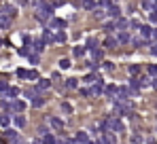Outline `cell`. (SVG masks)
<instances>
[{
	"instance_id": "1",
	"label": "cell",
	"mask_w": 157,
	"mask_h": 144,
	"mask_svg": "<svg viewBox=\"0 0 157 144\" xmlns=\"http://www.w3.org/2000/svg\"><path fill=\"white\" fill-rule=\"evenodd\" d=\"M106 123H108V129H110V131H115V134L123 131V123H121L119 119H115V117H108V119H106Z\"/></svg>"
},
{
	"instance_id": "2",
	"label": "cell",
	"mask_w": 157,
	"mask_h": 144,
	"mask_svg": "<svg viewBox=\"0 0 157 144\" xmlns=\"http://www.w3.org/2000/svg\"><path fill=\"white\" fill-rule=\"evenodd\" d=\"M51 6H49V4H45V6H43V9H38V13H36V19H38V21H47V19H49V17H51Z\"/></svg>"
},
{
	"instance_id": "3",
	"label": "cell",
	"mask_w": 157,
	"mask_h": 144,
	"mask_svg": "<svg viewBox=\"0 0 157 144\" xmlns=\"http://www.w3.org/2000/svg\"><path fill=\"white\" fill-rule=\"evenodd\" d=\"M117 138H115V131H102V138H100V144H115Z\"/></svg>"
},
{
	"instance_id": "4",
	"label": "cell",
	"mask_w": 157,
	"mask_h": 144,
	"mask_svg": "<svg viewBox=\"0 0 157 144\" xmlns=\"http://www.w3.org/2000/svg\"><path fill=\"white\" fill-rule=\"evenodd\" d=\"M2 13H4V15H9V17H15V15H17V9H15L13 4H9V2H6V4L2 6Z\"/></svg>"
},
{
	"instance_id": "5",
	"label": "cell",
	"mask_w": 157,
	"mask_h": 144,
	"mask_svg": "<svg viewBox=\"0 0 157 144\" xmlns=\"http://www.w3.org/2000/svg\"><path fill=\"white\" fill-rule=\"evenodd\" d=\"M115 110H117L119 115H128V110H130V104H125V102H117V104H115Z\"/></svg>"
},
{
	"instance_id": "6",
	"label": "cell",
	"mask_w": 157,
	"mask_h": 144,
	"mask_svg": "<svg viewBox=\"0 0 157 144\" xmlns=\"http://www.w3.org/2000/svg\"><path fill=\"white\" fill-rule=\"evenodd\" d=\"M119 45V38H115V36H106L104 38V47L106 49H115Z\"/></svg>"
},
{
	"instance_id": "7",
	"label": "cell",
	"mask_w": 157,
	"mask_h": 144,
	"mask_svg": "<svg viewBox=\"0 0 157 144\" xmlns=\"http://www.w3.org/2000/svg\"><path fill=\"white\" fill-rule=\"evenodd\" d=\"M140 34H142V38H153V28L151 25H140Z\"/></svg>"
},
{
	"instance_id": "8",
	"label": "cell",
	"mask_w": 157,
	"mask_h": 144,
	"mask_svg": "<svg viewBox=\"0 0 157 144\" xmlns=\"http://www.w3.org/2000/svg\"><path fill=\"white\" fill-rule=\"evenodd\" d=\"M11 110H15V112H24V110H26V104L19 102V100H15V102H11Z\"/></svg>"
},
{
	"instance_id": "9",
	"label": "cell",
	"mask_w": 157,
	"mask_h": 144,
	"mask_svg": "<svg viewBox=\"0 0 157 144\" xmlns=\"http://www.w3.org/2000/svg\"><path fill=\"white\" fill-rule=\"evenodd\" d=\"M11 19H13V17H9V15H4V13H2V15H0V28H2V30L11 28Z\"/></svg>"
},
{
	"instance_id": "10",
	"label": "cell",
	"mask_w": 157,
	"mask_h": 144,
	"mask_svg": "<svg viewBox=\"0 0 157 144\" xmlns=\"http://www.w3.org/2000/svg\"><path fill=\"white\" fill-rule=\"evenodd\" d=\"M100 93H104V85L102 83H94L91 85V96H100Z\"/></svg>"
},
{
	"instance_id": "11",
	"label": "cell",
	"mask_w": 157,
	"mask_h": 144,
	"mask_svg": "<svg viewBox=\"0 0 157 144\" xmlns=\"http://www.w3.org/2000/svg\"><path fill=\"white\" fill-rule=\"evenodd\" d=\"M115 25H117V30H119V32H125V30H128V21H125L123 17H117Z\"/></svg>"
},
{
	"instance_id": "12",
	"label": "cell",
	"mask_w": 157,
	"mask_h": 144,
	"mask_svg": "<svg viewBox=\"0 0 157 144\" xmlns=\"http://www.w3.org/2000/svg\"><path fill=\"white\" fill-rule=\"evenodd\" d=\"M4 138L11 140L13 144H17V134H15V129H6V131H4Z\"/></svg>"
},
{
	"instance_id": "13",
	"label": "cell",
	"mask_w": 157,
	"mask_h": 144,
	"mask_svg": "<svg viewBox=\"0 0 157 144\" xmlns=\"http://www.w3.org/2000/svg\"><path fill=\"white\" fill-rule=\"evenodd\" d=\"M43 43H45V45H51V43H55V38H53V32L45 30V34H43Z\"/></svg>"
},
{
	"instance_id": "14",
	"label": "cell",
	"mask_w": 157,
	"mask_h": 144,
	"mask_svg": "<svg viewBox=\"0 0 157 144\" xmlns=\"http://www.w3.org/2000/svg\"><path fill=\"white\" fill-rule=\"evenodd\" d=\"M51 28H55V30H64V28H66V21H64V19H51Z\"/></svg>"
},
{
	"instance_id": "15",
	"label": "cell",
	"mask_w": 157,
	"mask_h": 144,
	"mask_svg": "<svg viewBox=\"0 0 157 144\" xmlns=\"http://www.w3.org/2000/svg\"><path fill=\"white\" fill-rule=\"evenodd\" d=\"M13 123H15V127H19V129H21V127L26 125V117H21V115H17V117L13 119Z\"/></svg>"
},
{
	"instance_id": "16",
	"label": "cell",
	"mask_w": 157,
	"mask_h": 144,
	"mask_svg": "<svg viewBox=\"0 0 157 144\" xmlns=\"http://www.w3.org/2000/svg\"><path fill=\"white\" fill-rule=\"evenodd\" d=\"M49 87H51L49 78H38V89H49Z\"/></svg>"
},
{
	"instance_id": "17",
	"label": "cell",
	"mask_w": 157,
	"mask_h": 144,
	"mask_svg": "<svg viewBox=\"0 0 157 144\" xmlns=\"http://www.w3.org/2000/svg\"><path fill=\"white\" fill-rule=\"evenodd\" d=\"M49 123H51V125L55 127V129H62V127H64L62 119H57V117H51V119H49Z\"/></svg>"
},
{
	"instance_id": "18",
	"label": "cell",
	"mask_w": 157,
	"mask_h": 144,
	"mask_svg": "<svg viewBox=\"0 0 157 144\" xmlns=\"http://www.w3.org/2000/svg\"><path fill=\"white\" fill-rule=\"evenodd\" d=\"M85 49H89V51L98 49V40H96V38H87V45H85Z\"/></svg>"
},
{
	"instance_id": "19",
	"label": "cell",
	"mask_w": 157,
	"mask_h": 144,
	"mask_svg": "<svg viewBox=\"0 0 157 144\" xmlns=\"http://www.w3.org/2000/svg\"><path fill=\"white\" fill-rule=\"evenodd\" d=\"M106 11H108L110 17H119V15H121V9H119V6H110V9H106Z\"/></svg>"
},
{
	"instance_id": "20",
	"label": "cell",
	"mask_w": 157,
	"mask_h": 144,
	"mask_svg": "<svg viewBox=\"0 0 157 144\" xmlns=\"http://www.w3.org/2000/svg\"><path fill=\"white\" fill-rule=\"evenodd\" d=\"M142 9H144V11H153V9H155V2H153V0H142Z\"/></svg>"
},
{
	"instance_id": "21",
	"label": "cell",
	"mask_w": 157,
	"mask_h": 144,
	"mask_svg": "<svg viewBox=\"0 0 157 144\" xmlns=\"http://www.w3.org/2000/svg\"><path fill=\"white\" fill-rule=\"evenodd\" d=\"M43 47H45V43H43V40H34V43H32V49H34L36 53H40Z\"/></svg>"
},
{
	"instance_id": "22",
	"label": "cell",
	"mask_w": 157,
	"mask_h": 144,
	"mask_svg": "<svg viewBox=\"0 0 157 144\" xmlns=\"http://www.w3.org/2000/svg\"><path fill=\"white\" fill-rule=\"evenodd\" d=\"M59 68H62V70H68V68H70V59H68V57H62V59H59Z\"/></svg>"
},
{
	"instance_id": "23",
	"label": "cell",
	"mask_w": 157,
	"mask_h": 144,
	"mask_svg": "<svg viewBox=\"0 0 157 144\" xmlns=\"http://www.w3.org/2000/svg\"><path fill=\"white\" fill-rule=\"evenodd\" d=\"M83 81H85V83H89V85H94V83H98V74H87Z\"/></svg>"
},
{
	"instance_id": "24",
	"label": "cell",
	"mask_w": 157,
	"mask_h": 144,
	"mask_svg": "<svg viewBox=\"0 0 157 144\" xmlns=\"http://www.w3.org/2000/svg\"><path fill=\"white\" fill-rule=\"evenodd\" d=\"M83 6L89 9V11H96V2L94 0H83Z\"/></svg>"
},
{
	"instance_id": "25",
	"label": "cell",
	"mask_w": 157,
	"mask_h": 144,
	"mask_svg": "<svg viewBox=\"0 0 157 144\" xmlns=\"http://www.w3.org/2000/svg\"><path fill=\"white\" fill-rule=\"evenodd\" d=\"M104 91L108 93V96H115V93H119V89H117L115 85H108V87H104Z\"/></svg>"
},
{
	"instance_id": "26",
	"label": "cell",
	"mask_w": 157,
	"mask_h": 144,
	"mask_svg": "<svg viewBox=\"0 0 157 144\" xmlns=\"http://www.w3.org/2000/svg\"><path fill=\"white\" fill-rule=\"evenodd\" d=\"M17 76H19V78H28V76H30V70H26V68H17Z\"/></svg>"
},
{
	"instance_id": "27",
	"label": "cell",
	"mask_w": 157,
	"mask_h": 144,
	"mask_svg": "<svg viewBox=\"0 0 157 144\" xmlns=\"http://www.w3.org/2000/svg\"><path fill=\"white\" fill-rule=\"evenodd\" d=\"M55 142H57V140L53 138L51 134H45V138H43V144H55Z\"/></svg>"
},
{
	"instance_id": "28",
	"label": "cell",
	"mask_w": 157,
	"mask_h": 144,
	"mask_svg": "<svg viewBox=\"0 0 157 144\" xmlns=\"http://www.w3.org/2000/svg\"><path fill=\"white\" fill-rule=\"evenodd\" d=\"M17 93H19V89H17V87H9V89H6V97H15Z\"/></svg>"
},
{
	"instance_id": "29",
	"label": "cell",
	"mask_w": 157,
	"mask_h": 144,
	"mask_svg": "<svg viewBox=\"0 0 157 144\" xmlns=\"http://www.w3.org/2000/svg\"><path fill=\"white\" fill-rule=\"evenodd\" d=\"M53 38H55V43H64L66 40V34L64 32H57V34H53Z\"/></svg>"
},
{
	"instance_id": "30",
	"label": "cell",
	"mask_w": 157,
	"mask_h": 144,
	"mask_svg": "<svg viewBox=\"0 0 157 144\" xmlns=\"http://www.w3.org/2000/svg\"><path fill=\"white\" fill-rule=\"evenodd\" d=\"M119 43H130V36H128V32H119Z\"/></svg>"
},
{
	"instance_id": "31",
	"label": "cell",
	"mask_w": 157,
	"mask_h": 144,
	"mask_svg": "<svg viewBox=\"0 0 157 144\" xmlns=\"http://www.w3.org/2000/svg\"><path fill=\"white\" fill-rule=\"evenodd\" d=\"M9 123H11V119H9V115H0V125H2V127H6Z\"/></svg>"
},
{
	"instance_id": "32",
	"label": "cell",
	"mask_w": 157,
	"mask_h": 144,
	"mask_svg": "<svg viewBox=\"0 0 157 144\" xmlns=\"http://www.w3.org/2000/svg\"><path fill=\"white\" fill-rule=\"evenodd\" d=\"M77 85H78V83H77V78H68V81H66V87H68V89H75Z\"/></svg>"
},
{
	"instance_id": "33",
	"label": "cell",
	"mask_w": 157,
	"mask_h": 144,
	"mask_svg": "<svg viewBox=\"0 0 157 144\" xmlns=\"http://www.w3.org/2000/svg\"><path fill=\"white\" fill-rule=\"evenodd\" d=\"M77 140L85 144V142H87V134H85V131H78V134H77Z\"/></svg>"
},
{
	"instance_id": "34",
	"label": "cell",
	"mask_w": 157,
	"mask_h": 144,
	"mask_svg": "<svg viewBox=\"0 0 157 144\" xmlns=\"http://www.w3.org/2000/svg\"><path fill=\"white\" fill-rule=\"evenodd\" d=\"M32 4H34V6H36V11H38V9H43L47 2H45V0H32Z\"/></svg>"
},
{
	"instance_id": "35",
	"label": "cell",
	"mask_w": 157,
	"mask_h": 144,
	"mask_svg": "<svg viewBox=\"0 0 157 144\" xmlns=\"http://www.w3.org/2000/svg\"><path fill=\"white\" fill-rule=\"evenodd\" d=\"M149 85H151V81H149L147 76H142V78H140V87H149Z\"/></svg>"
},
{
	"instance_id": "36",
	"label": "cell",
	"mask_w": 157,
	"mask_h": 144,
	"mask_svg": "<svg viewBox=\"0 0 157 144\" xmlns=\"http://www.w3.org/2000/svg\"><path fill=\"white\" fill-rule=\"evenodd\" d=\"M43 102H45L43 97H32V104H34V106H43Z\"/></svg>"
},
{
	"instance_id": "37",
	"label": "cell",
	"mask_w": 157,
	"mask_h": 144,
	"mask_svg": "<svg viewBox=\"0 0 157 144\" xmlns=\"http://www.w3.org/2000/svg\"><path fill=\"white\" fill-rule=\"evenodd\" d=\"M62 110H64V112H72V106H70L68 102H64V104H62Z\"/></svg>"
},
{
	"instance_id": "38",
	"label": "cell",
	"mask_w": 157,
	"mask_h": 144,
	"mask_svg": "<svg viewBox=\"0 0 157 144\" xmlns=\"http://www.w3.org/2000/svg\"><path fill=\"white\" fill-rule=\"evenodd\" d=\"M83 53H85V47H75V55H77V57H81Z\"/></svg>"
},
{
	"instance_id": "39",
	"label": "cell",
	"mask_w": 157,
	"mask_h": 144,
	"mask_svg": "<svg viewBox=\"0 0 157 144\" xmlns=\"http://www.w3.org/2000/svg\"><path fill=\"white\" fill-rule=\"evenodd\" d=\"M149 74L157 76V64H151V66H149Z\"/></svg>"
},
{
	"instance_id": "40",
	"label": "cell",
	"mask_w": 157,
	"mask_h": 144,
	"mask_svg": "<svg viewBox=\"0 0 157 144\" xmlns=\"http://www.w3.org/2000/svg\"><path fill=\"white\" fill-rule=\"evenodd\" d=\"M140 142H142V138H140L138 134H134V136H132V144H140Z\"/></svg>"
},
{
	"instance_id": "41",
	"label": "cell",
	"mask_w": 157,
	"mask_h": 144,
	"mask_svg": "<svg viewBox=\"0 0 157 144\" xmlns=\"http://www.w3.org/2000/svg\"><path fill=\"white\" fill-rule=\"evenodd\" d=\"M144 45V38H134V47H142Z\"/></svg>"
},
{
	"instance_id": "42",
	"label": "cell",
	"mask_w": 157,
	"mask_h": 144,
	"mask_svg": "<svg viewBox=\"0 0 157 144\" xmlns=\"http://www.w3.org/2000/svg\"><path fill=\"white\" fill-rule=\"evenodd\" d=\"M91 55H94L96 59H100V57H102V51H100V49H94V51H91Z\"/></svg>"
},
{
	"instance_id": "43",
	"label": "cell",
	"mask_w": 157,
	"mask_h": 144,
	"mask_svg": "<svg viewBox=\"0 0 157 144\" xmlns=\"http://www.w3.org/2000/svg\"><path fill=\"white\" fill-rule=\"evenodd\" d=\"M104 30L106 32H113V30H117V25L115 24H104Z\"/></svg>"
},
{
	"instance_id": "44",
	"label": "cell",
	"mask_w": 157,
	"mask_h": 144,
	"mask_svg": "<svg viewBox=\"0 0 157 144\" xmlns=\"http://www.w3.org/2000/svg\"><path fill=\"white\" fill-rule=\"evenodd\" d=\"M30 81H36L38 78V72H34V70H30V76H28Z\"/></svg>"
},
{
	"instance_id": "45",
	"label": "cell",
	"mask_w": 157,
	"mask_h": 144,
	"mask_svg": "<svg viewBox=\"0 0 157 144\" xmlns=\"http://www.w3.org/2000/svg\"><path fill=\"white\" fill-rule=\"evenodd\" d=\"M100 4H102L104 9H110V6H113V4H110V0H100Z\"/></svg>"
},
{
	"instance_id": "46",
	"label": "cell",
	"mask_w": 157,
	"mask_h": 144,
	"mask_svg": "<svg viewBox=\"0 0 157 144\" xmlns=\"http://www.w3.org/2000/svg\"><path fill=\"white\" fill-rule=\"evenodd\" d=\"M149 19H151V21H155V24H157V11H155V13H153V11L149 13Z\"/></svg>"
},
{
	"instance_id": "47",
	"label": "cell",
	"mask_w": 157,
	"mask_h": 144,
	"mask_svg": "<svg viewBox=\"0 0 157 144\" xmlns=\"http://www.w3.org/2000/svg\"><path fill=\"white\" fill-rule=\"evenodd\" d=\"M30 64H38V53L36 55H30Z\"/></svg>"
},
{
	"instance_id": "48",
	"label": "cell",
	"mask_w": 157,
	"mask_h": 144,
	"mask_svg": "<svg viewBox=\"0 0 157 144\" xmlns=\"http://www.w3.org/2000/svg\"><path fill=\"white\" fill-rule=\"evenodd\" d=\"M81 93H83V96H91V87H85V89H81Z\"/></svg>"
},
{
	"instance_id": "49",
	"label": "cell",
	"mask_w": 157,
	"mask_h": 144,
	"mask_svg": "<svg viewBox=\"0 0 157 144\" xmlns=\"http://www.w3.org/2000/svg\"><path fill=\"white\" fill-rule=\"evenodd\" d=\"M130 25H132V28H136V30H140V24H138L136 19H132V21H130Z\"/></svg>"
},
{
	"instance_id": "50",
	"label": "cell",
	"mask_w": 157,
	"mask_h": 144,
	"mask_svg": "<svg viewBox=\"0 0 157 144\" xmlns=\"http://www.w3.org/2000/svg\"><path fill=\"white\" fill-rule=\"evenodd\" d=\"M6 89H9V85H6L4 81H0V91H6Z\"/></svg>"
},
{
	"instance_id": "51",
	"label": "cell",
	"mask_w": 157,
	"mask_h": 144,
	"mask_svg": "<svg viewBox=\"0 0 157 144\" xmlns=\"http://www.w3.org/2000/svg\"><path fill=\"white\" fill-rule=\"evenodd\" d=\"M130 72H132V74H138L140 68H138V66H130Z\"/></svg>"
},
{
	"instance_id": "52",
	"label": "cell",
	"mask_w": 157,
	"mask_h": 144,
	"mask_svg": "<svg viewBox=\"0 0 157 144\" xmlns=\"http://www.w3.org/2000/svg\"><path fill=\"white\" fill-rule=\"evenodd\" d=\"M151 87H155V89H157V78H153V81H151Z\"/></svg>"
},
{
	"instance_id": "53",
	"label": "cell",
	"mask_w": 157,
	"mask_h": 144,
	"mask_svg": "<svg viewBox=\"0 0 157 144\" xmlns=\"http://www.w3.org/2000/svg\"><path fill=\"white\" fill-rule=\"evenodd\" d=\"M77 142H78L77 138H75V140H72V138H70V140H68V142H66V144H77Z\"/></svg>"
},
{
	"instance_id": "54",
	"label": "cell",
	"mask_w": 157,
	"mask_h": 144,
	"mask_svg": "<svg viewBox=\"0 0 157 144\" xmlns=\"http://www.w3.org/2000/svg\"><path fill=\"white\" fill-rule=\"evenodd\" d=\"M151 51H153V53H155V55H157V43H155V45H153V47H151Z\"/></svg>"
},
{
	"instance_id": "55",
	"label": "cell",
	"mask_w": 157,
	"mask_h": 144,
	"mask_svg": "<svg viewBox=\"0 0 157 144\" xmlns=\"http://www.w3.org/2000/svg\"><path fill=\"white\" fill-rule=\"evenodd\" d=\"M34 144H43V140H34Z\"/></svg>"
},
{
	"instance_id": "56",
	"label": "cell",
	"mask_w": 157,
	"mask_h": 144,
	"mask_svg": "<svg viewBox=\"0 0 157 144\" xmlns=\"http://www.w3.org/2000/svg\"><path fill=\"white\" fill-rule=\"evenodd\" d=\"M0 144H4V138H2V136H0Z\"/></svg>"
},
{
	"instance_id": "57",
	"label": "cell",
	"mask_w": 157,
	"mask_h": 144,
	"mask_svg": "<svg viewBox=\"0 0 157 144\" xmlns=\"http://www.w3.org/2000/svg\"><path fill=\"white\" fill-rule=\"evenodd\" d=\"M85 144H96V142H91V140H87V142H85Z\"/></svg>"
},
{
	"instance_id": "58",
	"label": "cell",
	"mask_w": 157,
	"mask_h": 144,
	"mask_svg": "<svg viewBox=\"0 0 157 144\" xmlns=\"http://www.w3.org/2000/svg\"><path fill=\"white\" fill-rule=\"evenodd\" d=\"M55 144H62V142H55Z\"/></svg>"
}]
</instances>
